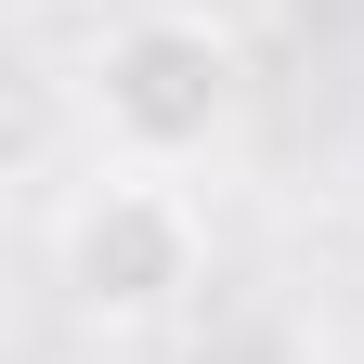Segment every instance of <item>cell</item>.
<instances>
[{"mask_svg": "<svg viewBox=\"0 0 364 364\" xmlns=\"http://www.w3.org/2000/svg\"><path fill=\"white\" fill-rule=\"evenodd\" d=\"M182 364H312V338L287 326V312H208Z\"/></svg>", "mask_w": 364, "mask_h": 364, "instance_id": "3957f363", "label": "cell"}, {"mask_svg": "<svg viewBox=\"0 0 364 364\" xmlns=\"http://www.w3.org/2000/svg\"><path fill=\"white\" fill-rule=\"evenodd\" d=\"M78 91H91V130H105L130 169H182V156H208L221 130H235L247 65H235V39L208 14H117L91 39Z\"/></svg>", "mask_w": 364, "mask_h": 364, "instance_id": "6da1fadb", "label": "cell"}, {"mask_svg": "<svg viewBox=\"0 0 364 364\" xmlns=\"http://www.w3.org/2000/svg\"><path fill=\"white\" fill-rule=\"evenodd\" d=\"M53 273H65V299L91 326H169V312L208 287V221L182 208L156 169H117V182H91L65 208Z\"/></svg>", "mask_w": 364, "mask_h": 364, "instance_id": "7a4b0ae2", "label": "cell"}]
</instances>
